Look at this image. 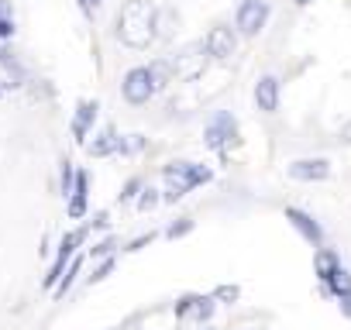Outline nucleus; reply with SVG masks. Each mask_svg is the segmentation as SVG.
Wrapping results in <instances>:
<instances>
[{
  "instance_id": "obj_1",
  "label": "nucleus",
  "mask_w": 351,
  "mask_h": 330,
  "mask_svg": "<svg viewBox=\"0 0 351 330\" xmlns=\"http://www.w3.org/2000/svg\"><path fill=\"white\" fill-rule=\"evenodd\" d=\"M155 4L152 0H128L117 14V38L128 49H148L155 38Z\"/></svg>"
},
{
  "instance_id": "obj_2",
  "label": "nucleus",
  "mask_w": 351,
  "mask_h": 330,
  "mask_svg": "<svg viewBox=\"0 0 351 330\" xmlns=\"http://www.w3.org/2000/svg\"><path fill=\"white\" fill-rule=\"evenodd\" d=\"M162 176H165V183H169V190H165V196H162L165 203L183 200L186 190L210 183V169H204V165H193V162H169L165 169H162Z\"/></svg>"
},
{
  "instance_id": "obj_3",
  "label": "nucleus",
  "mask_w": 351,
  "mask_h": 330,
  "mask_svg": "<svg viewBox=\"0 0 351 330\" xmlns=\"http://www.w3.org/2000/svg\"><path fill=\"white\" fill-rule=\"evenodd\" d=\"M155 90H158V83H155V76H152L148 66L131 69V73L124 76V83H121V93H124L128 103H148V100L155 97Z\"/></svg>"
},
{
  "instance_id": "obj_4",
  "label": "nucleus",
  "mask_w": 351,
  "mask_h": 330,
  "mask_svg": "<svg viewBox=\"0 0 351 330\" xmlns=\"http://www.w3.org/2000/svg\"><path fill=\"white\" fill-rule=\"evenodd\" d=\"M165 66H169V76H172V79H193V76H200L204 66H207V49H204V45H186L180 55L169 59Z\"/></svg>"
},
{
  "instance_id": "obj_5",
  "label": "nucleus",
  "mask_w": 351,
  "mask_h": 330,
  "mask_svg": "<svg viewBox=\"0 0 351 330\" xmlns=\"http://www.w3.org/2000/svg\"><path fill=\"white\" fill-rule=\"evenodd\" d=\"M269 21V4L265 0H245V4L238 8V28L241 35H258Z\"/></svg>"
},
{
  "instance_id": "obj_6",
  "label": "nucleus",
  "mask_w": 351,
  "mask_h": 330,
  "mask_svg": "<svg viewBox=\"0 0 351 330\" xmlns=\"http://www.w3.org/2000/svg\"><path fill=\"white\" fill-rule=\"evenodd\" d=\"M289 176L300 183H320L330 176V162L327 158H296V162H289Z\"/></svg>"
},
{
  "instance_id": "obj_7",
  "label": "nucleus",
  "mask_w": 351,
  "mask_h": 330,
  "mask_svg": "<svg viewBox=\"0 0 351 330\" xmlns=\"http://www.w3.org/2000/svg\"><path fill=\"white\" fill-rule=\"evenodd\" d=\"M204 49H207V55H210V59H231V55H234V49H238V38H234V31H231V28L217 25V28H210V35H207Z\"/></svg>"
},
{
  "instance_id": "obj_8",
  "label": "nucleus",
  "mask_w": 351,
  "mask_h": 330,
  "mask_svg": "<svg viewBox=\"0 0 351 330\" xmlns=\"http://www.w3.org/2000/svg\"><path fill=\"white\" fill-rule=\"evenodd\" d=\"M234 127H238L234 114H231V110H221V114L207 124V134H204L207 148H224V144H228V138L234 134Z\"/></svg>"
},
{
  "instance_id": "obj_9",
  "label": "nucleus",
  "mask_w": 351,
  "mask_h": 330,
  "mask_svg": "<svg viewBox=\"0 0 351 330\" xmlns=\"http://www.w3.org/2000/svg\"><path fill=\"white\" fill-rule=\"evenodd\" d=\"M86 238V227H80V231H73V234H66L62 238V248H59V258H56V265L49 268V275H45V289H52L56 282H59V275H62V268H66V262L73 258V251H76V244Z\"/></svg>"
},
{
  "instance_id": "obj_10",
  "label": "nucleus",
  "mask_w": 351,
  "mask_h": 330,
  "mask_svg": "<svg viewBox=\"0 0 351 330\" xmlns=\"http://www.w3.org/2000/svg\"><path fill=\"white\" fill-rule=\"evenodd\" d=\"M255 107L265 110V114H276L279 110V79L276 76H262L255 83Z\"/></svg>"
},
{
  "instance_id": "obj_11",
  "label": "nucleus",
  "mask_w": 351,
  "mask_h": 330,
  "mask_svg": "<svg viewBox=\"0 0 351 330\" xmlns=\"http://www.w3.org/2000/svg\"><path fill=\"white\" fill-rule=\"evenodd\" d=\"M286 220H289V224H293V227H296L313 248L324 241V231H320V224H317L310 214H303V210H296V207H286Z\"/></svg>"
},
{
  "instance_id": "obj_12",
  "label": "nucleus",
  "mask_w": 351,
  "mask_h": 330,
  "mask_svg": "<svg viewBox=\"0 0 351 330\" xmlns=\"http://www.w3.org/2000/svg\"><path fill=\"white\" fill-rule=\"evenodd\" d=\"M97 100H80V107H76V117H73V138L76 141H86V131H90V124L97 120Z\"/></svg>"
},
{
  "instance_id": "obj_13",
  "label": "nucleus",
  "mask_w": 351,
  "mask_h": 330,
  "mask_svg": "<svg viewBox=\"0 0 351 330\" xmlns=\"http://www.w3.org/2000/svg\"><path fill=\"white\" fill-rule=\"evenodd\" d=\"M86 190H90V179L86 173H76L73 176V190H69V217L80 220L86 214Z\"/></svg>"
},
{
  "instance_id": "obj_14",
  "label": "nucleus",
  "mask_w": 351,
  "mask_h": 330,
  "mask_svg": "<svg viewBox=\"0 0 351 330\" xmlns=\"http://www.w3.org/2000/svg\"><path fill=\"white\" fill-rule=\"evenodd\" d=\"M337 265H341V262H337V255H334V251H327V248H320V251H317V258H313V268H317L320 282H327V279H330V272H334Z\"/></svg>"
},
{
  "instance_id": "obj_15",
  "label": "nucleus",
  "mask_w": 351,
  "mask_h": 330,
  "mask_svg": "<svg viewBox=\"0 0 351 330\" xmlns=\"http://www.w3.org/2000/svg\"><path fill=\"white\" fill-rule=\"evenodd\" d=\"M324 285H327V289H330L337 299H341V296H348V292H351V275H348V268H341V265H337Z\"/></svg>"
},
{
  "instance_id": "obj_16",
  "label": "nucleus",
  "mask_w": 351,
  "mask_h": 330,
  "mask_svg": "<svg viewBox=\"0 0 351 330\" xmlns=\"http://www.w3.org/2000/svg\"><path fill=\"white\" fill-rule=\"evenodd\" d=\"M110 151H117V134H114V127H107V131L90 144V155H93V158H104V155H110Z\"/></svg>"
},
{
  "instance_id": "obj_17",
  "label": "nucleus",
  "mask_w": 351,
  "mask_h": 330,
  "mask_svg": "<svg viewBox=\"0 0 351 330\" xmlns=\"http://www.w3.org/2000/svg\"><path fill=\"white\" fill-rule=\"evenodd\" d=\"M80 268H83V258H69V272H66V275H59V289H56L59 296H66V289H69V285L76 282Z\"/></svg>"
},
{
  "instance_id": "obj_18",
  "label": "nucleus",
  "mask_w": 351,
  "mask_h": 330,
  "mask_svg": "<svg viewBox=\"0 0 351 330\" xmlns=\"http://www.w3.org/2000/svg\"><path fill=\"white\" fill-rule=\"evenodd\" d=\"M0 66H4V69H8L14 79H21V66H18V59H14V55L4 49V45H0Z\"/></svg>"
},
{
  "instance_id": "obj_19",
  "label": "nucleus",
  "mask_w": 351,
  "mask_h": 330,
  "mask_svg": "<svg viewBox=\"0 0 351 330\" xmlns=\"http://www.w3.org/2000/svg\"><path fill=\"white\" fill-rule=\"evenodd\" d=\"M190 231H193V220H180V224H172V227L165 231V238L176 241V238H183V234H190Z\"/></svg>"
},
{
  "instance_id": "obj_20",
  "label": "nucleus",
  "mask_w": 351,
  "mask_h": 330,
  "mask_svg": "<svg viewBox=\"0 0 351 330\" xmlns=\"http://www.w3.org/2000/svg\"><path fill=\"white\" fill-rule=\"evenodd\" d=\"M155 203H158V193H155V190H145V193L138 196V210H152Z\"/></svg>"
},
{
  "instance_id": "obj_21",
  "label": "nucleus",
  "mask_w": 351,
  "mask_h": 330,
  "mask_svg": "<svg viewBox=\"0 0 351 330\" xmlns=\"http://www.w3.org/2000/svg\"><path fill=\"white\" fill-rule=\"evenodd\" d=\"M110 272H114V258H107V262H104V265H100V268H97V272L90 275V282H104V279H107Z\"/></svg>"
},
{
  "instance_id": "obj_22",
  "label": "nucleus",
  "mask_w": 351,
  "mask_h": 330,
  "mask_svg": "<svg viewBox=\"0 0 351 330\" xmlns=\"http://www.w3.org/2000/svg\"><path fill=\"white\" fill-rule=\"evenodd\" d=\"M8 38H14V18L0 21V42H8Z\"/></svg>"
},
{
  "instance_id": "obj_23",
  "label": "nucleus",
  "mask_w": 351,
  "mask_h": 330,
  "mask_svg": "<svg viewBox=\"0 0 351 330\" xmlns=\"http://www.w3.org/2000/svg\"><path fill=\"white\" fill-rule=\"evenodd\" d=\"M138 190H141V183H138V179H131V183L124 186V193H121V200H134V196H138Z\"/></svg>"
},
{
  "instance_id": "obj_24",
  "label": "nucleus",
  "mask_w": 351,
  "mask_h": 330,
  "mask_svg": "<svg viewBox=\"0 0 351 330\" xmlns=\"http://www.w3.org/2000/svg\"><path fill=\"white\" fill-rule=\"evenodd\" d=\"M80 8H83V14H86V18H93V14H97V8H100V0H80Z\"/></svg>"
},
{
  "instance_id": "obj_25",
  "label": "nucleus",
  "mask_w": 351,
  "mask_h": 330,
  "mask_svg": "<svg viewBox=\"0 0 351 330\" xmlns=\"http://www.w3.org/2000/svg\"><path fill=\"white\" fill-rule=\"evenodd\" d=\"M217 296L221 299H238V289L234 285H224V289H217Z\"/></svg>"
},
{
  "instance_id": "obj_26",
  "label": "nucleus",
  "mask_w": 351,
  "mask_h": 330,
  "mask_svg": "<svg viewBox=\"0 0 351 330\" xmlns=\"http://www.w3.org/2000/svg\"><path fill=\"white\" fill-rule=\"evenodd\" d=\"M4 18H14V11H11L8 0H0V21H4Z\"/></svg>"
},
{
  "instance_id": "obj_27",
  "label": "nucleus",
  "mask_w": 351,
  "mask_h": 330,
  "mask_svg": "<svg viewBox=\"0 0 351 330\" xmlns=\"http://www.w3.org/2000/svg\"><path fill=\"white\" fill-rule=\"evenodd\" d=\"M110 248H114V241H100V244H97V248H93V255H107V251H110Z\"/></svg>"
},
{
  "instance_id": "obj_28",
  "label": "nucleus",
  "mask_w": 351,
  "mask_h": 330,
  "mask_svg": "<svg viewBox=\"0 0 351 330\" xmlns=\"http://www.w3.org/2000/svg\"><path fill=\"white\" fill-rule=\"evenodd\" d=\"M341 309L351 316V292H348V296H341Z\"/></svg>"
},
{
  "instance_id": "obj_29",
  "label": "nucleus",
  "mask_w": 351,
  "mask_h": 330,
  "mask_svg": "<svg viewBox=\"0 0 351 330\" xmlns=\"http://www.w3.org/2000/svg\"><path fill=\"white\" fill-rule=\"evenodd\" d=\"M344 141H351V124H348V127H344Z\"/></svg>"
},
{
  "instance_id": "obj_30",
  "label": "nucleus",
  "mask_w": 351,
  "mask_h": 330,
  "mask_svg": "<svg viewBox=\"0 0 351 330\" xmlns=\"http://www.w3.org/2000/svg\"><path fill=\"white\" fill-rule=\"evenodd\" d=\"M296 4H300V8H306V4H313V0H296Z\"/></svg>"
}]
</instances>
